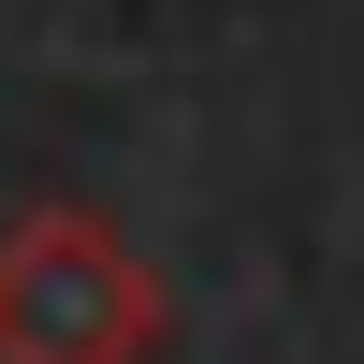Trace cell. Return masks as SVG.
Masks as SVG:
<instances>
[{"instance_id": "obj_1", "label": "cell", "mask_w": 364, "mask_h": 364, "mask_svg": "<svg viewBox=\"0 0 364 364\" xmlns=\"http://www.w3.org/2000/svg\"><path fill=\"white\" fill-rule=\"evenodd\" d=\"M161 336H175V306L117 219L29 204L0 233V364H161Z\"/></svg>"}]
</instances>
